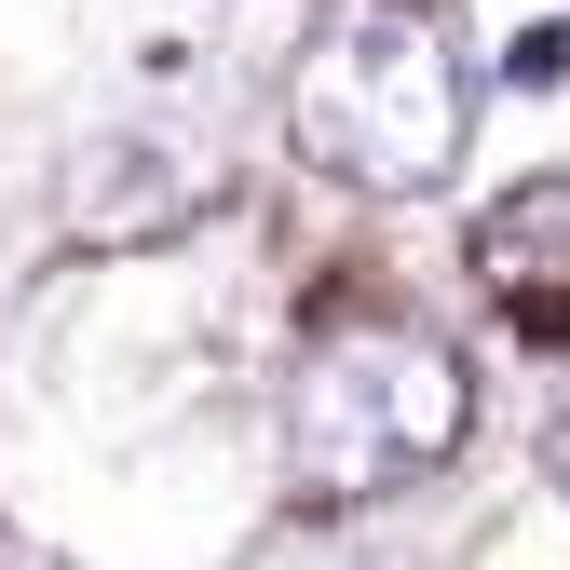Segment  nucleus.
Wrapping results in <instances>:
<instances>
[{
    "instance_id": "obj_3",
    "label": "nucleus",
    "mask_w": 570,
    "mask_h": 570,
    "mask_svg": "<svg viewBox=\"0 0 570 570\" xmlns=\"http://www.w3.org/2000/svg\"><path fill=\"white\" fill-rule=\"evenodd\" d=\"M462 272H475V299L503 313V326H530V340H570V177H530V190H503V204L475 218Z\"/></svg>"
},
{
    "instance_id": "obj_4",
    "label": "nucleus",
    "mask_w": 570,
    "mask_h": 570,
    "mask_svg": "<svg viewBox=\"0 0 570 570\" xmlns=\"http://www.w3.org/2000/svg\"><path fill=\"white\" fill-rule=\"evenodd\" d=\"M82 232H96V245H122V232H177V177H164V164L122 177V150H96V164H82Z\"/></svg>"
},
{
    "instance_id": "obj_6",
    "label": "nucleus",
    "mask_w": 570,
    "mask_h": 570,
    "mask_svg": "<svg viewBox=\"0 0 570 570\" xmlns=\"http://www.w3.org/2000/svg\"><path fill=\"white\" fill-rule=\"evenodd\" d=\"M543 475H557V489H570V381H557V394H543Z\"/></svg>"
},
{
    "instance_id": "obj_2",
    "label": "nucleus",
    "mask_w": 570,
    "mask_h": 570,
    "mask_svg": "<svg viewBox=\"0 0 570 570\" xmlns=\"http://www.w3.org/2000/svg\"><path fill=\"white\" fill-rule=\"evenodd\" d=\"M475 435V367L462 340L435 326H326L299 353V381H285V475H299V503H394V489H421L435 462H462Z\"/></svg>"
},
{
    "instance_id": "obj_1",
    "label": "nucleus",
    "mask_w": 570,
    "mask_h": 570,
    "mask_svg": "<svg viewBox=\"0 0 570 570\" xmlns=\"http://www.w3.org/2000/svg\"><path fill=\"white\" fill-rule=\"evenodd\" d=\"M285 136H299L313 177L421 204V190L462 177L475 68H462V41L421 14V0H326L313 41L285 55Z\"/></svg>"
},
{
    "instance_id": "obj_5",
    "label": "nucleus",
    "mask_w": 570,
    "mask_h": 570,
    "mask_svg": "<svg viewBox=\"0 0 570 570\" xmlns=\"http://www.w3.org/2000/svg\"><path fill=\"white\" fill-rule=\"evenodd\" d=\"M503 68H517V82H530V96H543V82H570V28H530V41H517Z\"/></svg>"
}]
</instances>
